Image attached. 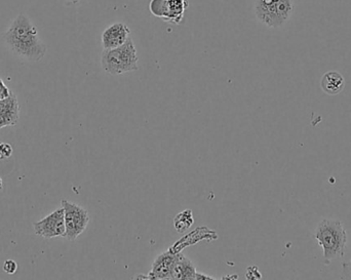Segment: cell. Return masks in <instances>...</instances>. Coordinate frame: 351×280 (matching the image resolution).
Here are the masks:
<instances>
[{
    "instance_id": "6",
    "label": "cell",
    "mask_w": 351,
    "mask_h": 280,
    "mask_svg": "<svg viewBox=\"0 0 351 280\" xmlns=\"http://www.w3.org/2000/svg\"><path fill=\"white\" fill-rule=\"evenodd\" d=\"M33 228H34L35 234L45 240L64 238L66 228L63 207L56 209L40 221L34 222Z\"/></svg>"
},
{
    "instance_id": "9",
    "label": "cell",
    "mask_w": 351,
    "mask_h": 280,
    "mask_svg": "<svg viewBox=\"0 0 351 280\" xmlns=\"http://www.w3.org/2000/svg\"><path fill=\"white\" fill-rule=\"evenodd\" d=\"M20 105L14 92L3 100H0V129L14 127L20 119Z\"/></svg>"
},
{
    "instance_id": "1",
    "label": "cell",
    "mask_w": 351,
    "mask_h": 280,
    "mask_svg": "<svg viewBox=\"0 0 351 280\" xmlns=\"http://www.w3.org/2000/svg\"><path fill=\"white\" fill-rule=\"evenodd\" d=\"M8 49L21 59L39 62L47 53V47L38 35L36 27L25 14H20L4 34Z\"/></svg>"
},
{
    "instance_id": "19",
    "label": "cell",
    "mask_w": 351,
    "mask_h": 280,
    "mask_svg": "<svg viewBox=\"0 0 351 280\" xmlns=\"http://www.w3.org/2000/svg\"><path fill=\"white\" fill-rule=\"evenodd\" d=\"M2 187V181L1 179H0V189H1Z\"/></svg>"
},
{
    "instance_id": "15",
    "label": "cell",
    "mask_w": 351,
    "mask_h": 280,
    "mask_svg": "<svg viewBox=\"0 0 351 280\" xmlns=\"http://www.w3.org/2000/svg\"><path fill=\"white\" fill-rule=\"evenodd\" d=\"M12 145H10V144L1 142V143H0V160H8V158L12 156Z\"/></svg>"
},
{
    "instance_id": "18",
    "label": "cell",
    "mask_w": 351,
    "mask_h": 280,
    "mask_svg": "<svg viewBox=\"0 0 351 280\" xmlns=\"http://www.w3.org/2000/svg\"><path fill=\"white\" fill-rule=\"evenodd\" d=\"M72 2H73L74 4L78 3V2L82 1V0H71Z\"/></svg>"
},
{
    "instance_id": "7",
    "label": "cell",
    "mask_w": 351,
    "mask_h": 280,
    "mask_svg": "<svg viewBox=\"0 0 351 280\" xmlns=\"http://www.w3.org/2000/svg\"><path fill=\"white\" fill-rule=\"evenodd\" d=\"M178 255L167 251L158 255L152 263V270L147 277H142L147 279H171L173 267H174Z\"/></svg>"
},
{
    "instance_id": "4",
    "label": "cell",
    "mask_w": 351,
    "mask_h": 280,
    "mask_svg": "<svg viewBox=\"0 0 351 280\" xmlns=\"http://www.w3.org/2000/svg\"><path fill=\"white\" fill-rule=\"evenodd\" d=\"M294 12L293 0H256L255 14L259 22L269 28L284 26Z\"/></svg>"
},
{
    "instance_id": "2",
    "label": "cell",
    "mask_w": 351,
    "mask_h": 280,
    "mask_svg": "<svg viewBox=\"0 0 351 280\" xmlns=\"http://www.w3.org/2000/svg\"><path fill=\"white\" fill-rule=\"evenodd\" d=\"M315 238L323 248L326 264L346 254L348 233L339 220L324 219L319 222L315 232Z\"/></svg>"
},
{
    "instance_id": "17",
    "label": "cell",
    "mask_w": 351,
    "mask_h": 280,
    "mask_svg": "<svg viewBox=\"0 0 351 280\" xmlns=\"http://www.w3.org/2000/svg\"><path fill=\"white\" fill-rule=\"evenodd\" d=\"M10 94H12V92H10V88L5 86L3 80L0 78V100L8 98L10 96Z\"/></svg>"
},
{
    "instance_id": "10",
    "label": "cell",
    "mask_w": 351,
    "mask_h": 280,
    "mask_svg": "<svg viewBox=\"0 0 351 280\" xmlns=\"http://www.w3.org/2000/svg\"><path fill=\"white\" fill-rule=\"evenodd\" d=\"M196 275L197 271L192 261L184 255H178L171 279H196Z\"/></svg>"
},
{
    "instance_id": "11",
    "label": "cell",
    "mask_w": 351,
    "mask_h": 280,
    "mask_svg": "<svg viewBox=\"0 0 351 280\" xmlns=\"http://www.w3.org/2000/svg\"><path fill=\"white\" fill-rule=\"evenodd\" d=\"M322 90L326 94L335 96L340 94L346 86V79L337 71H329L324 74L321 80Z\"/></svg>"
},
{
    "instance_id": "12",
    "label": "cell",
    "mask_w": 351,
    "mask_h": 280,
    "mask_svg": "<svg viewBox=\"0 0 351 280\" xmlns=\"http://www.w3.org/2000/svg\"><path fill=\"white\" fill-rule=\"evenodd\" d=\"M188 6V0H168V16L165 22L181 24Z\"/></svg>"
},
{
    "instance_id": "16",
    "label": "cell",
    "mask_w": 351,
    "mask_h": 280,
    "mask_svg": "<svg viewBox=\"0 0 351 280\" xmlns=\"http://www.w3.org/2000/svg\"><path fill=\"white\" fill-rule=\"evenodd\" d=\"M3 271L8 275H14L18 270V264H16V261L14 260H6L5 262L3 263Z\"/></svg>"
},
{
    "instance_id": "5",
    "label": "cell",
    "mask_w": 351,
    "mask_h": 280,
    "mask_svg": "<svg viewBox=\"0 0 351 280\" xmlns=\"http://www.w3.org/2000/svg\"><path fill=\"white\" fill-rule=\"evenodd\" d=\"M61 207L64 209L66 231L64 238L73 242L77 240L88 228L90 223V215L84 207L62 199Z\"/></svg>"
},
{
    "instance_id": "8",
    "label": "cell",
    "mask_w": 351,
    "mask_h": 280,
    "mask_svg": "<svg viewBox=\"0 0 351 280\" xmlns=\"http://www.w3.org/2000/svg\"><path fill=\"white\" fill-rule=\"evenodd\" d=\"M131 30L123 23H114L107 27L102 33V45L104 49H115L121 47L129 39Z\"/></svg>"
},
{
    "instance_id": "14",
    "label": "cell",
    "mask_w": 351,
    "mask_h": 280,
    "mask_svg": "<svg viewBox=\"0 0 351 280\" xmlns=\"http://www.w3.org/2000/svg\"><path fill=\"white\" fill-rule=\"evenodd\" d=\"M193 224V217H192L191 211H185L180 213L175 218V228L179 232L185 231Z\"/></svg>"
},
{
    "instance_id": "13",
    "label": "cell",
    "mask_w": 351,
    "mask_h": 280,
    "mask_svg": "<svg viewBox=\"0 0 351 280\" xmlns=\"http://www.w3.org/2000/svg\"><path fill=\"white\" fill-rule=\"evenodd\" d=\"M149 10L154 16L166 21L168 16V0H152Z\"/></svg>"
},
{
    "instance_id": "3",
    "label": "cell",
    "mask_w": 351,
    "mask_h": 280,
    "mask_svg": "<svg viewBox=\"0 0 351 280\" xmlns=\"http://www.w3.org/2000/svg\"><path fill=\"white\" fill-rule=\"evenodd\" d=\"M139 58L132 37L121 47L104 49L101 55V64L105 72L110 75H121L128 72L137 71Z\"/></svg>"
}]
</instances>
